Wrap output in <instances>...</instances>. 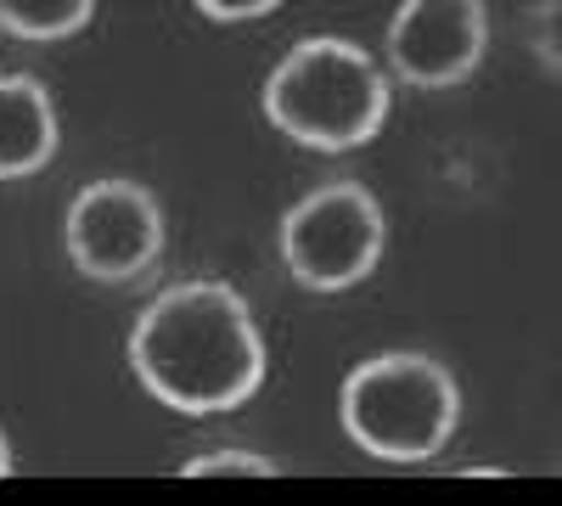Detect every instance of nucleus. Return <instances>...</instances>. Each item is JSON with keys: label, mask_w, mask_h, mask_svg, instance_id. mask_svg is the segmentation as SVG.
Masks as SVG:
<instances>
[{"label": "nucleus", "mask_w": 562, "mask_h": 506, "mask_svg": "<svg viewBox=\"0 0 562 506\" xmlns=\"http://www.w3.org/2000/svg\"><path fill=\"white\" fill-rule=\"evenodd\" d=\"M281 265H288L293 288L304 293H355L360 282H371L389 254V214L378 203V192L366 180H326V187L304 192L276 232Z\"/></svg>", "instance_id": "obj_4"}, {"label": "nucleus", "mask_w": 562, "mask_h": 506, "mask_svg": "<svg viewBox=\"0 0 562 506\" xmlns=\"http://www.w3.org/2000/svg\"><path fill=\"white\" fill-rule=\"evenodd\" d=\"M529 52L540 57V68H551V74L562 79V0H535Z\"/></svg>", "instance_id": "obj_10"}, {"label": "nucleus", "mask_w": 562, "mask_h": 506, "mask_svg": "<svg viewBox=\"0 0 562 506\" xmlns=\"http://www.w3.org/2000/svg\"><path fill=\"white\" fill-rule=\"evenodd\" d=\"M344 439L383 468H422L461 434V383L428 349H383L338 383Z\"/></svg>", "instance_id": "obj_3"}, {"label": "nucleus", "mask_w": 562, "mask_h": 506, "mask_svg": "<svg viewBox=\"0 0 562 506\" xmlns=\"http://www.w3.org/2000/svg\"><path fill=\"white\" fill-rule=\"evenodd\" d=\"M124 360L130 378L164 411H180L192 423L243 411L270 378L254 304L220 276H192L153 293L124 338Z\"/></svg>", "instance_id": "obj_1"}, {"label": "nucleus", "mask_w": 562, "mask_h": 506, "mask_svg": "<svg viewBox=\"0 0 562 506\" xmlns=\"http://www.w3.org/2000/svg\"><path fill=\"white\" fill-rule=\"evenodd\" d=\"M180 479H281V462H270L259 450H243V445H220L209 456H192L180 468Z\"/></svg>", "instance_id": "obj_9"}, {"label": "nucleus", "mask_w": 562, "mask_h": 506, "mask_svg": "<svg viewBox=\"0 0 562 506\" xmlns=\"http://www.w3.org/2000/svg\"><path fill=\"white\" fill-rule=\"evenodd\" d=\"M192 7H198V18H209V23H259V18L281 12L288 0H192Z\"/></svg>", "instance_id": "obj_11"}, {"label": "nucleus", "mask_w": 562, "mask_h": 506, "mask_svg": "<svg viewBox=\"0 0 562 506\" xmlns=\"http://www.w3.org/2000/svg\"><path fill=\"white\" fill-rule=\"evenodd\" d=\"M97 23V0H0V34L23 45H63Z\"/></svg>", "instance_id": "obj_8"}, {"label": "nucleus", "mask_w": 562, "mask_h": 506, "mask_svg": "<svg viewBox=\"0 0 562 506\" xmlns=\"http://www.w3.org/2000/svg\"><path fill=\"white\" fill-rule=\"evenodd\" d=\"M63 153V119L57 97L40 74L0 79V187H23L45 175Z\"/></svg>", "instance_id": "obj_7"}, {"label": "nucleus", "mask_w": 562, "mask_h": 506, "mask_svg": "<svg viewBox=\"0 0 562 506\" xmlns=\"http://www.w3.org/2000/svg\"><path fill=\"white\" fill-rule=\"evenodd\" d=\"M164 243H169L164 203L153 187H140L130 175L90 180L63 209V254L97 288L140 282L164 259Z\"/></svg>", "instance_id": "obj_5"}, {"label": "nucleus", "mask_w": 562, "mask_h": 506, "mask_svg": "<svg viewBox=\"0 0 562 506\" xmlns=\"http://www.w3.org/2000/svg\"><path fill=\"white\" fill-rule=\"evenodd\" d=\"M490 45L484 0H400L383 29V68L411 90H456Z\"/></svg>", "instance_id": "obj_6"}, {"label": "nucleus", "mask_w": 562, "mask_h": 506, "mask_svg": "<svg viewBox=\"0 0 562 506\" xmlns=\"http://www.w3.org/2000/svg\"><path fill=\"white\" fill-rule=\"evenodd\" d=\"M259 113L304 153H360L394 113V74L349 34H304L265 74Z\"/></svg>", "instance_id": "obj_2"}]
</instances>
